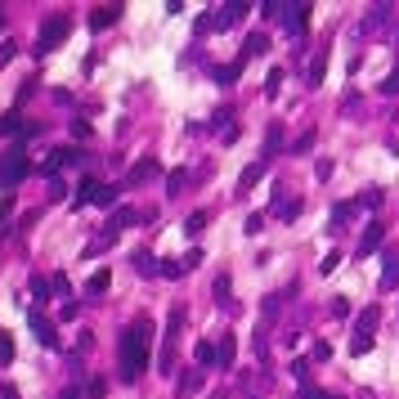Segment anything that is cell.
<instances>
[{
  "instance_id": "obj_1",
  "label": "cell",
  "mask_w": 399,
  "mask_h": 399,
  "mask_svg": "<svg viewBox=\"0 0 399 399\" xmlns=\"http://www.w3.org/2000/svg\"><path fill=\"white\" fill-rule=\"evenodd\" d=\"M148 350H153V323H148V319H135L126 332H121V346H117L121 382H135V377L148 368Z\"/></svg>"
},
{
  "instance_id": "obj_2",
  "label": "cell",
  "mask_w": 399,
  "mask_h": 399,
  "mask_svg": "<svg viewBox=\"0 0 399 399\" xmlns=\"http://www.w3.org/2000/svg\"><path fill=\"white\" fill-rule=\"evenodd\" d=\"M68 32H72L68 14H50V18L41 23V32H36V54H54L63 41H68Z\"/></svg>"
},
{
  "instance_id": "obj_3",
  "label": "cell",
  "mask_w": 399,
  "mask_h": 399,
  "mask_svg": "<svg viewBox=\"0 0 399 399\" xmlns=\"http://www.w3.org/2000/svg\"><path fill=\"white\" fill-rule=\"evenodd\" d=\"M23 175H27V157L18 153V148H14V153H5V157H0V188H14Z\"/></svg>"
},
{
  "instance_id": "obj_4",
  "label": "cell",
  "mask_w": 399,
  "mask_h": 399,
  "mask_svg": "<svg viewBox=\"0 0 399 399\" xmlns=\"http://www.w3.org/2000/svg\"><path fill=\"white\" fill-rule=\"evenodd\" d=\"M179 323H184V310H170L166 319V350H161V373L170 377V368H175V337H179Z\"/></svg>"
},
{
  "instance_id": "obj_5",
  "label": "cell",
  "mask_w": 399,
  "mask_h": 399,
  "mask_svg": "<svg viewBox=\"0 0 399 399\" xmlns=\"http://www.w3.org/2000/svg\"><path fill=\"white\" fill-rule=\"evenodd\" d=\"M27 323H32V332H36V341H41L45 350H59V332H54V323L41 314V310H27Z\"/></svg>"
},
{
  "instance_id": "obj_6",
  "label": "cell",
  "mask_w": 399,
  "mask_h": 399,
  "mask_svg": "<svg viewBox=\"0 0 399 399\" xmlns=\"http://www.w3.org/2000/svg\"><path fill=\"white\" fill-rule=\"evenodd\" d=\"M77 202H90V206H112V202H117V188H112V184H94V179H85Z\"/></svg>"
},
{
  "instance_id": "obj_7",
  "label": "cell",
  "mask_w": 399,
  "mask_h": 399,
  "mask_svg": "<svg viewBox=\"0 0 399 399\" xmlns=\"http://www.w3.org/2000/svg\"><path fill=\"white\" fill-rule=\"evenodd\" d=\"M283 27L287 36H301L310 27V5H283Z\"/></svg>"
},
{
  "instance_id": "obj_8",
  "label": "cell",
  "mask_w": 399,
  "mask_h": 399,
  "mask_svg": "<svg viewBox=\"0 0 399 399\" xmlns=\"http://www.w3.org/2000/svg\"><path fill=\"white\" fill-rule=\"evenodd\" d=\"M77 161H81V153H77V148H54V153L41 161V170H45V175H54L59 166H77Z\"/></svg>"
},
{
  "instance_id": "obj_9",
  "label": "cell",
  "mask_w": 399,
  "mask_h": 399,
  "mask_svg": "<svg viewBox=\"0 0 399 399\" xmlns=\"http://www.w3.org/2000/svg\"><path fill=\"white\" fill-rule=\"evenodd\" d=\"M117 18H121V5H94V9H90V27H94V32L112 27Z\"/></svg>"
},
{
  "instance_id": "obj_10",
  "label": "cell",
  "mask_w": 399,
  "mask_h": 399,
  "mask_svg": "<svg viewBox=\"0 0 399 399\" xmlns=\"http://www.w3.org/2000/svg\"><path fill=\"white\" fill-rule=\"evenodd\" d=\"M242 14H247V5H220V9H215V18H211V27H215V32H224V27L242 23Z\"/></svg>"
},
{
  "instance_id": "obj_11",
  "label": "cell",
  "mask_w": 399,
  "mask_h": 399,
  "mask_svg": "<svg viewBox=\"0 0 399 399\" xmlns=\"http://www.w3.org/2000/svg\"><path fill=\"white\" fill-rule=\"evenodd\" d=\"M0 130H5V135H36L41 126H32V121H23L18 112H9V117H0Z\"/></svg>"
},
{
  "instance_id": "obj_12",
  "label": "cell",
  "mask_w": 399,
  "mask_h": 399,
  "mask_svg": "<svg viewBox=\"0 0 399 399\" xmlns=\"http://www.w3.org/2000/svg\"><path fill=\"white\" fill-rule=\"evenodd\" d=\"M233 355H238V341L224 332V337L215 341V364H220V368H233Z\"/></svg>"
},
{
  "instance_id": "obj_13",
  "label": "cell",
  "mask_w": 399,
  "mask_h": 399,
  "mask_svg": "<svg viewBox=\"0 0 399 399\" xmlns=\"http://www.w3.org/2000/svg\"><path fill=\"white\" fill-rule=\"evenodd\" d=\"M377 323H382V310H377V305H368L364 314H359V323H355V337H373V332H377Z\"/></svg>"
},
{
  "instance_id": "obj_14",
  "label": "cell",
  "mask_w": 399,
  "mask_h": 399,
  "mask_svg": "<svg viewBox=\"0 0 399 399\" xmlns=\"http://www.w3.org/2000/svg\"><path fill=\"white\" fill-rule=\"evenodd\" d=\"M265 50H269V36H265V32H251L242 41V59H256V54H265Z\"/></svg>"
},
{
  "instance_id": "obj_15",
  "label": "cell",
  "mask_w": 399,
  "mask_h": 399,
  "mask_svg": "<svg viewBox=\"0 0 399 399\" xmlns=\"http://www.w3.org/2000/svg\"><path fill=\"white\" fill-rule=\"evenodd\" d=\"M126 224H135V211H130V206H117V211H112V220H108V233L117 238V229H126Z\"/></svg>"
},
{
  "instance_id": "obj_16",
  "label": "cell",
  "mask_w": 399,
  "mask_h": 399,
  "mask_svg": "<svg viewBox=\"0 0 399 399\" xmlns=\"http://www.w3.org/2000/svg\"><path fill=\"white\" fill-rule=\"evenodd\" d=\"M135 269L144 274V278H153V274H161V260H153L148 251H135Z\"/></svg>"
},
{
  "instance_id": "obj_17",
  "label": "cell",
  "mask_w": 399,
  "mask_h": 399,
  "mask_svg": "<svg viewBox=\"0 0 399 399\" xmlns=\"http://www.w3.org/2000/svg\"><path fill=\"white\" fill-rule=\"evenodd\" d=\"M108 283H112V274H108V269L90 274V283H85V296H99V292H108Z\"/></svg>"
},
{
  "instance_id": "obj_18",
  "label": "cell",
  "mask_w": 399,
  "mask_h": 399,
  "mask_svg": "<svg viewBox=\"0 0 399 399\" xmlns=\"http://www.w3.org/2000/svg\"><path fill=\"white\" fill-rule=\"evenodd\" d=\"M238 77H242V63H220V68H215V81L220 85H233Z\"/></svg>"
},
{
  "instance_id": "obj_19",
  "label": "cell",
  "mask_w": 399,
  "mask_h": 399,
  "mask_svg": "<svg viewBox=\"0 0 399 399\" xmlns=\"http://www.w3.org/2000/svg\"><path fill=\"white\" fill-rule=\"evenodd\" d=\"M260 175H265V161H256V166H247L242 175H238V193H247V188H251V184H256Z\"/></svg>"
},
{
  "instance_id": "obj_20",
  "label": "cell",
  "mask_w": 399,
  "mask_h": 399,
  "mask_svg": "<svg viewBox=\"0 0 399 399\" xmlns=\"http://www.w3.org/2000/svg\"><path fill=\"white\" fill-rule=\"evenodd\" d=\"M377 242H382V224H368V233H364V242H359V256H368V251H377Z\"/></svg>"
},
{
  "instance_id": "obj_21",
  "label": "cell",
  "mask_w": 399,
  "mask_h": 399,
  "mask_svg": "<svg viewBox=\"0 0 399 399\" xmlns=\"http://www.w3.org/2000/svg\"><path fill=\"white\" fill-rule=\"evenodd\" d=\"M193 359H197V368H206V364H215V346H211V341H197V350H193Z\"/></svg>"
},
{
  "instance_id": "obj_22",
  "label": "cell",
  "mask_w": 399,
  "mask_h": 399,
  "mask_svg": "<svg viewBox=\"0 0 399 399\" xmlns=\"http://www.w3.org/2000/svg\"><path fill=\"white\" fill-rule=\"evenodd\" d=\"M399 278V256H386V269H382V287H395Z\"/></svg>"
},
{
  "instance_id": "obj_23",
  "label": "cell",
  "mask_w": 399,
  "mask_h": 399,
  "mask_svg": "<svg viewBox=\"0 0 399 399\" xmlns=\"http://www.w3.org/2000/svg\"><path fill=\"white\" fill-rule=\"evenodd\" d=\"M274 215L292 220V215H301V202H287V197H278V202H274Z\"/></svg>"
},
{
  "instance_id": "obj_24",
  "label": "cell",
  "mask_w": 399,
  "mask_h": 399,
  "mask_svg": "<svg viewBox=\"0 0 399 399\" xmlns=\"http://www.w3.org/2000/svg\"><path fill=\"white\" fill-rule=\"evenodd\" d=\"M323 72H328V59L319 54V59L310 63V77H305V81H310V85H323Z\"/></svg>"
},
{
  "instance_id": "obj_25",
  "label": "cell",
  "mask_w": 399,
  "mask_h": 399,
  "mask_svg": "<svg viewBox=\"0 0 399 399\" xmlns=\"http://www.w3.org/2000/svg\"><path fill=\"white\" fill-rule=\"evenodd\" d=\"M202 229H206V211H193L184 220V233H202Z\"/></svg>"
},
{
  "instance_id": "obj_26",
  "label": "cell",
  "mask_w": 399,
  "mask_h": 399,
  "mask_svg": "<svg viewBox=\"0 0 399 399\" xmlns=\"http://www.w3.org/2000/svg\"><path fill=\"white\" fill-rule=\"evenodd\" d=\"M215 301H220V305H233V301H229V274L215 278Z\"/></svg>"
},
{
  "instance_id": "obj_27",
  "label": "cell",
  "mask_w": 399,
  "mask_h": 399,
  "mask_svg": "<svg viewBox=\"0 0 399 399\" xmlns=\"http://www.w3.org/2000/svg\"><path fill=\"white\" fill-rule=\"evenodd\" d=\"M157 175V161H139L135 170H130V179H153Z\"/></svg>"
},
{
  "instance_id": "obj_28",
  "label": "cell",
  "mask_w": 399,
  "mask_h": 399,
  "mask_svg": "<svg viewBox=\"0 0 399 399\" xmlns=\"http://www.w3.org/2000/svg\"><path fill=\"white\" fill-rule=\"evenodd\" d=\"M32 296H36V305H32V310H41V301L50 296V283H45V278H32Z\"/></svg>"
},
{
  "instance_id": "obj_29",
  "label": "cell",
  "mask_w": 399,
  "mask_h": 399,
  "mask_svg": "<svg viewBox=\"0 0 399 399\" xmlns=\"http://www.w3.org/2000/svg\"><path fill=\"white\" fill-rule=\"evenodd\" d=\"M292 377H296V382L310 391V364H305V359H296V364H292Z\"/></svg>"
},
{
  "instance_id": "obj_30",
  "label": "cell",
  "mask_w": 399,
  "mask_h": 399,
  "mask_svg": "<svg viewBox=\"0 0 399 399\" xmlns=\"http://www.w3.org/2000/svg\"><path fill=\"white\" fill-rule=\"evenodd\" d=\"M278 85H283V68H269V81H265V94L274 99V94H278Z\"/></svg>"
},
{
  "instance_id": "obj_31",
  "label": "cell",
  "mask_w": 399,
  "mask_h": 399,
  "mask_svg": "<svg viewBox=\"0 0 399 399\" xmlns=\"http://www.w3.org/2000/svg\"><path fill=\"white\" fill-rule=\"evenodd\" d=\"M314 148V130H305V135H296V144H292V153H310Z\"/></svg>"
},
{
  "instance_id": "obj_32",
  "label": "cell",
  "mask_w": 399,
  "mask_h": 399,
  "mask_svg": "<svg viewBox=\"0 0 399 399\" xmlns=\"http://www.w3.org/2000/svg\"><path fill=\"white\" fill-rule=\"evenodd\" d=\"M184 274V260H161V278H179Z\"/></svg>"
},
{
  "instance_id": "obj_33",
  "label": "cell",
  "mask_w": 399,
  "mask_h": 399,
  "mask_svg": "<svg viewBox=\"0 0 399 399\" xmlns=\"http://www.w3.org/2000/svg\"><path fill=\"white\" fill-rule=\"evenodd\" d=\"M373 350V337H350V355H368Z\"/></svg>"
},
{
  "instance_id": "obj_34",
  "label": "cell",
  "mask_w": 399,
  "mask_h": 399,
  "mask_svg": "<svg viewBox=\"0 0 399 399\" xmlns=\"http://www.w3.org/2000/svg\"><path fill=\"white\" fill-rule=\"evenodd\" d=\"M382 94H399V63H395V72H386V81H382Z\"/></svg>"
},
{
  "instance_id": "obj_35",
  "label": "cell",
  "mask_w": 399,
  "mask_h": 399,
  "mask_svg": "<svg viewBox=\"0 0 399 399\" xmlns=\"http://www.w3.org/2000/svg\"><path fill=\"white\" fill-rule=\"evenodd\" d=\"M14 359V341H9V332H0V364H9Z\"/></svg>"
},
{
  "instance_id": "obj_36",
  "label": "cell",
  "mask_w": 399,
  "mask_h": 399,
  "mask_svg": "<svg viewBox=\"0 0 399 399\" xmlns=\"http://www.w3.org/2000/svg\"><path fill=\"white\" fill-rule=\"evenodd\" d=\"M337 265H341V251H328V256H323V265H319V274H332Z\"/></svg>"
},
{
  "instance_id": "obj_37",
  "label": "cell",
  "mask_w": 399,
  "mask_h": 399,
  "mask_svg": "<svg viewBox=\"0 0 399 399\" xmlns=\"http://www.w3.org/2000/svg\"><path fill=\"white\" fill-rule=\"evenodd\" d=\"M278 144H283V130L274 126V130H269V139H265V153H278Z\"/></svg>"
},
{
  "instance_id": "obj_38",
  "label": "cell",
  "mask_w": 399,
  "mask_h": 399,
  "mask_svg": "<svg viewBox=\"0 0 399 399\" xmlns=\"http://www.w3.org/2000/svg\"><path fill=\"white\" fill-rule=\"evenodd\" d=\"M197 386H202V373H188V377H184V382H179V391H184V395H188V391H197Z\"/></svg>"
},
{
  "instance_id": "obj_39",
  "label": "cell",
  "mask_w": 399,
  "mask_h": 399,
  "mask_svg": "<svg viewBox=\"0 0 399 399\" xmlns=\"http://www.w3.org/2000/svg\"><path fill=\"white\" fill-rule=\"evenodd\" d=\"M314 359H319V364H328V359H332V346H328V341H314Z\"/></svg>"
},
{
  "instance_id": "obj_40",
  "label": "cell",
  "mask_w": 399,
  "mask_h": 399,
  "mask_svg": "<svg viewBox=\"0 0 399 399\" xmlns=\"http://www.w3.org/2000/svg\"><path fill=\"white\" fill-rule=\"evenodd\" d=\"M314 175H319V179H328V175H332V161H328V157H319V161H314Z\"/></svg>"
},
{
  "instance_id": "obj_41",
  "label": "cell",
  "mask_w": 399,
  "mask_h": 399,
  "mask_svg": "<svg viewBox=\"0 0 399 399\" xmlns=\"http://www.w3.org/2000/svg\"><path fill=\"white\" fill-rule=\"evenodd\" d=\"M260 224H265V215H247L242 229H247V233H260Z\"/></svg>"
},
{
  "instance_id": "obj_42",
  "label": "cell",
  "mask_w": 399,
  "mask_h": 399,
  "mask_svg": "<svg viewBox=\"0 0 399 399\" xmlns=\"http://www.w3.org/2000/svg\"><path fill=\"white\" fill-rule=\"evenodd\" d=\"M301 399H341V395H328V391H314V386H310V391H301Z\"/></svg>"
},
{
  "instance_id": "obj_43",
  "label": "cell",
  "mask_w": 399,
  "mask_h": 399,
  "mask_svg": "<svg viewBox=\"0 0 399 399\" xmlns=\"http://www.w3.org/2000/svg\"><path fill=\"white\" fill-rule=\"evenodd\" d=\"M0 399H23V395H18V386H5V391H0Z\"/></svg>"
},
{
  "instance_id": "obj_44",
  "label": "cell",
  "mask_w": 399,
  "mask_h": 399,
  "mask_svg": "<svg viewBox=\"0 0 399 399\" xmlns=\"http://www.w3.org/2000/svg\"><path fill=\"white\" fill-rule=\"evenodd\" d=\"M59 399H81V395H77V386H68V391H63Z\"/></svg>"
},
{
  "instance_id": "obj_45",
  "label": "cell",
  "mask_w": 399,
  "mask_h": 399,
  "mask_svg": "<svg viewBox=\"0 0 399 399\" xmlns=\"http://www.w3.org/2000/svg\"><path fill=\"white\" fill-rule=\"evenodd\" d=\"M215 399H220V395H215Z\"/></svg>"
}]
</instances>
